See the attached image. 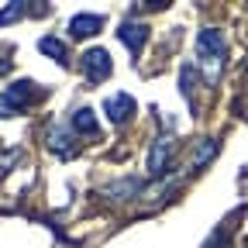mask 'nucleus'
Segmentation results:
<instances>
[{"label":"nucleus","instance_id":"obj_8","mask_svg":"<svg viewBox=\"0 0 248 248\" xmlns=\"http://www.w3.org/2000/svg\"><path fill=\"white\" fill-rule=\"evenodd\" d=\"M66 124H69V131H73V135H100V121H97V114H93L90 107H76V110H69Z\"/></svg>","mask_w":248,"mask_h":248},{"label":"nucleus","instance_id":"obj_17","mask_svg":"<svg viewBox=\"0 0 248 248\" xmlns=\"http://www.w3.org/2000/svg\"><path fill=\"white\" fill-rule=\"evenodd\" d=\"M11 66H14V62H11L7 55H0V76H7V73H11Z\"/></svg>","mask_w":248,"mask_h":248},{"label":"nucleus","instance_id":"obj_15","mask_svg":"<svg viewBox=\"0 0 248 248\" xmlns=\"http://www.w3.org/2000/svg\"><path fill=\"white\" fill-rule=\"evenodd\" d=\"M66 141H69V135L62 131V128H55V131H52V148H55L59 155H69V152H73V148H69Z\"/></svg>","mask_w":248,"mask_h":248},{"label":"nucleus","instance_id":"obj_11","mask_svg":"<svg viewBox=\"0 0 248 248\" xmlns=\"http://www.w3.org/2000/svg\"><path fill=\"white\" fill-rule=\"evenodd\" d=\"M35 0H11L7 7H0V28L4 24H14V21H21V17H28V14H42L45 7H31Z\"/></svg>","mask_w":248,"mask_h":248},{"label":"nucleus","instance_id":"obj_5","mask_svg":"<svg viewBox=\"0 0 248 248\" xmlns=\"http://www.w3.org/2000/svg\"><path fill=\"white\" fill-rule=\"evenodd\" d=\"M148 24H141V21H124L121 24V31H117V38H121V45L128 48L135 59L141 55V48H145V42H148Z\"/></svg>","mask_w":248,"mask_h":248},{"label":"nucleus","instance_id":"obj_7","mask_svg":"<svg viewBox=\"0 0 248 248\" xmlns=\"http://www.w3.org/2000/svg\"><path fill=\"white\" fill-rule=\"evenodd\" d=\"M145 190V179L141 176H121V179H114L107 190H104V197L107 200H131V197H138Z\"/></svg>","mask_w":248,"mask_h":248},{"label":"nucleus","instance_id":"obj_4","mask_svg":"<svg viewBox=\"0 0 248 248\" xmlns=\"http://www.w3.org/2000/svg\"><path fill=\"white\" fill-rule=\"evenodd\" d=\"M135 110H138V104H135L131 93H110V97L104 100V114H107L114 124H128V121L135 117Z\"/></svg>","mask_w":248,"mask_h":248},{"label":"nucleus","instance_id":"obj_12","mask_svg":"<svg viewBox=\"0 0 248 248\" xmlns=\"http://www.w3.org/2000/svg\"><path fill=\"white\" fill-rule=\"evenodd\" d=\"M38 52H42V55H48V59H55L59 66H69V48H66V42L55 38V35L38 38Z\"/></svg>","mask_w":248,"mask_h":248},{"label":"nucleus","instance_id":"obj_10","mask_svg":"<svg viewBox=\"0 0 248 248\" xmlns=\"http://www.w3.org/2000/svg\"><path fill=\"white\" fill-rule=\"evenodd\" d=\"M197 79H200V69L193 66V62H186V66L179 69V93L186 97L190 110H197Z\"/></svg>","mask_w":248,"mask_h":248},{"label":"nucleus","instance_id":"obj_14","mask_svg":"<svg viewBox=\"0 0 248 248\" xmlns=\"http://www.w3.org/2000/svg\"><path fill=\"white\" fill-rule=\"evenodd\" d=\"M203 248H231V231H228V224L214 228V234L203 241Z\"/></svg>","mask_w":248,"mask_h":248},{"label":"nucleus","instance_id":"obj_3","mask_svg":"<svg viewBox=\"0 0 248 248\" xmlns=\"http://www.w3.org/2000/svg\"><path fill=\"white\" fill-rule=\"evenodd\" d=\"M4 93H7V97L21 107V114H24L28 107H35V104L45 97V86H38L35 79H17V83H11Z\"/></svg>","mask_w":248,"mask_h":248},{"label":"nucleus","instance_id":"obj_2","mask_svg":"<svg viewBox=\"0 0 248 248\" xmlns=\"http://www.w3.org/2000/svg\"><path fill=\"white\" fill-rule=\"evenodd\" d=\"M79 66H83L86 83H93V86H100V83H104V79H110V73H114L110 52H107V48H100V45L86 48V52H83V59H79Z\"/></svg>","mask_w":248,"mask_h":248},{"label":"nucleus","instance_id":"obj_16","mask_svg":"<svg viewBox=\"0 0 248 248\" xmlns=\"http://www.w3.org/2000/svg\"><path fill=\"white\" fill-rule=\"evenodd\" d=\"M21 114V107L7 97V93H0V117H17Z\"/></svg>","mask_w":248,"mask_h":248},{"label":"nucleus","instance_id":"obj_1","mask_svg":"<svg viewBox=\"0 0 248 248\" xmlns=\"http://www.w3.org/2000/svg\"><path fill=\"white\" fill-rule=\"evenodd\" d=\"M228 62V38L221 28H203L197 35V69L207 83H217Z\"/></svg>","mask_w":248,"mask_h":248},{"label":"nucleus","instance_id":"obj_6","mask_svg":"<svg viewBox=\"0 0 248 248\" xmlns=\"http://www.w3.org/2000/svg\"><path fill=\"white\" fill-rule=\"evenodd\" d=\"M169 155H172V138L169 135H159L148 148V172L152 176H162L169 169Z\"/></svg>","mask_w":248,"mask_h":248},{"label":"nucleus","instance_id":"obj_13","mask_svg":"<svg viewBox=\"0 0 248 248\" xmlns=\"http://www.w3.org/2000/svg\"><path fill=\"white\" fill-rule=\"evenodd\" d=\"M217 148H221V145H217V138H200L197 141V155H193V172H200L210 159H214V155H217Z\"/></svg>","mask_w":248,"mask_h":248},{"label":"nucleus","instance_id":"obj_9","mask_svg":"<svg viewBox=\"0 0 248 248\" xmlns=\"http://www.w3.org/2000/svg\"><path fill=\"white\" fill-rule=\"evenodd\" d=\"M104 28V14H73L69 17V31L73 38H90Z\"/></svg>","mask_w":248,"mask_h":248}]
</instances>
